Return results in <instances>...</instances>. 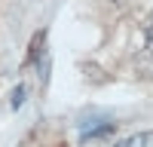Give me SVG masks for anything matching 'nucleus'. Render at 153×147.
<instances>
[{
    "mask_svg": "<svg viewBox=\"0 0 153 147\" xmlns=\"http://www.w3.org/2000/svg\"><path fill=\"white\" fill-rule=\"evenodd\" d=\"M113 147H153V132H138V135H129V138L117 141Z\"/></svg>",
    "mask_w": 153,
    "mask_h": 147,
    "instance_id": "f257e3e1",
    "label": "nucleus"
},
{
    "mask_svg": "<svg viewBox=\"0 0 153 147\" xmlns=\"http://www.w3.org/2000/svg\"><path fill=\"white\" fill-rule=\"evenodd\" d=\"M22 98H25V89H22V86H19V89L12 92V107H16V110L22 107Z\"/></svg>",
    "mask_w": 153,
    "mask_h": 147,
    "instance_id": "f03ea898",
    "label": "nucleus"
},
{
    "mask_svg": "<svg viewBox=\"0 0 153 147\" xmlns=\"http://www.w3.org/2000/svg\"><path fill=\"white\" fill-rule=\"evenodd\" d=\"M147 52H153V16L147 22Z\"/></svg>",
    "mask_w": 153,
    "mask_h": 147,
    "instance_id": "7ed1b4c3",
    "label": "nucleus"
},
{
    "mask_svg": "<svg viewBox=\"0 0 153 147\" xmlns=\"http://www.w3.org/2000/svg\"><path fill=\"white\" fill-rule=\"evenodd\" d=\"M110 3H129V0H110Z\"/></svg>",
    "mask_w": 153,
    "mask_h": 147,
    "instance_id": "20e7f679",
    "label": "nucleus"
}]
</instances>
